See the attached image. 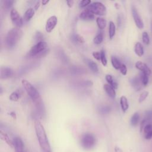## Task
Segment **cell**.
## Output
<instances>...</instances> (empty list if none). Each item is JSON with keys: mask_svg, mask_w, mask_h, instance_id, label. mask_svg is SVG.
I'll list each match as a JSON object with an SVG mask.
<instances>
[{"mask_svg": "<svg viewBox=\"0 0 152 152\" xmlns=\"http://www.w3.org/2000/svg\"><path fill=\"white\" fill-rule=\"evenodd\" d=\"M34 129L36 137L42 152H52L45 128L42 123L38 119H36L34 121Z\"/></svg>", "mask_w": 152, "mask_h": 152, "instance_id": "6da1fadb", "label": "cell"}, {"mask_svg": "<svg viewBox=\"0 0 152 152\" xmlns=\"http://www.w3.org/2000/svg\"><path fill=\"white\" fill-rule=\"evenodd\" d=\"M21 83L27 94L31 99L36 106L37 107L42 106V99L37 89L26 80H23Z\"/></svg>", "mask_w": 152, "mask_h": 152, "instance_id": "7a4b0ae2", "label": "cell"}, {"mask_svg": "<svg viewBox=\"0 0 152 152\" xmlns=\"http://www.w3.org/2000/svg\"><path fill=\"white\" fill-rule=\"evenodd\" d=\"M23 35V31L19 28H13L7 33L5 37V43L8 47H13L20 39Z\"/></svg>", "mask_w": 152, "mask_h": 152, "instance_id": "3957f363", "label": "cell"}, {"mask_svg": "<svg viewBox=\"0 0 152 152\" xmlns=\"http://www.w3.org/2000/svg\"><path fill=\"white\" fill-rule=\"evenodd\" d=\"M48 45L44 41L37 42L33 46L28 52L29 56H42L48 52L47 50Z\"/></svg>", "mask_w": 152, "mask_h": 152, "instance_id": "277c9868", "label": "cell"}, {"mask_svg": "<svg viewBox=\"0 0 152 152\" xmlns=\"http://www.w3.org/2000/svg\"><path fill=\"white\" fill-rule=\"evenodd\" d=\"M96 137L91 133H85L83 134L80 138L81 147L85 150H91L96 145Z\"/></svg>", "mask_w": 152, "mask_h": 152, "instance_id": "5b68a950", "label": "cell"}, {"mask_svg": "<svg viewBox=\"0 0 152 152\" xmlns=\"http://www.w3.org/2000/svg\"><path fill=\"white\" fill-rule=\"evenodd\" d=\"M87 10L93 14L98 15H103L106 14V8L104 5L100 2H94L90 4Z\"/></svg>", "mask_w": 152, "mask_h": 152, "instance_id": "8992f818", "label": "cell"}, {"mask_svg": "<svg viewBox=\"0 0 152 152\" xmlns=\"http://www.w3.org/2000/svg\"><path fill=\"white\" fill-rule=\"evenodd\" d=\"M10 17L14 25L17 28H20L23 26V20L17 10L13 8L10 11Z\"/></svg>", "mask_w": 152, "mask_h": 152, "instance_id": "52a82bcc", "label": "cell"}, {"mask_svg": "<svg viewBox=\"0 0 152 152\" xmlns=\"http://www.w3.org/2000/svg\"><path fill=\"white\" fill-rule=\"evenodd\" d=\"M131 13H132V15L135 24L137 26V27L140 29L143 28L144 23L140 15L137 8L134 6H132V7H131Z\"/></svg>", "mask_w": 152, "mask_h": 152, "instance_id": "ba28073f", "label": "cell"}, {"mask_svg": "<svg viewBox=\"0 0 152 152\" xmlns=\"http://www.w3.org/2000/svg\"><path fill=\"white\" fill-rule=\"evenodd\" d=\"M58 23V18L55 15H52L46 21L45 29L48 33L51 32L54 28L55 27L56 25Z\"/></svg>", "mask_w": 152, "mask_h": 152, "instance_id": "9c48e42d", "label": "cell"}, {"mask_svg": "<svg viewBox=\"0 0 152 152\" xmlns=\"http://www.w3.org/2000/svg\"><path fill=\"white\" fill-rule=\"evenodd\" d=\"M13 145H14L15 152H24V151L25 149H24V143H23L22 140L20 137H17L14 138Z\"/></svg>", "mask_w": 152, "mask_h": 152, "instance_id": "30bf717a", "label": "cell"}, {"mask_svg": "<svg viewBox=\"0 0 152 152\" xmlns=\"http://www.w3.org/2000/svg\"><path fill=\"white\" fill-rule=\"evenodd\" d=\"M14 75L13 70L9 67H1V78L7 79L11 78Z\"/></svg>", "mask_w": 152, "mask_h": 152, "instance_id": "8fae6325", "label": "cell"}, {"mask_svg": "<svg viewBox=\"0 0 152 152\" xmlns=\"http://www.w3.org/2000/svg\"><path fill=\"white\" fill-rule=\"evenodd\" d=\"M135 67L139 69L140 71H141V72H143V73H145L147 75H150L151 74V69H150V68L148 66V65L141 62V61H137L136 63H135Z\"/></svg>", "mask_w": 152, "mask_h": 152, "instance_id": "7c38bea8", "label": "cell"}, {"mask_svg": "<svg viewBox=\"0 0 152 152\" xmlns=\"http://www.w3.org/2000/svg\"><path fill=\"white\" fill-rule=\"evenodd\" d=\"M129 81H130L131 86L134 87V88L135 90L139 91L141 89V88H142L141 86H142V84L141 83L140 77H138V76L134 77L130 79Z\"/></svg>", "mask_w": 152, "mask_h": 152, "instance_id": "4fadbf2b", "label": "cell"}, {"mask_svg": "<svg viewBox=\"0 0 152 152\" xmlns=\"http://www.w3.org/2000/svg\"><path fill=\"white\" fill-rule=\"evenodd\" d=\"M80 18L83 20H93L94 18V15L86 9L81 12Z\"/></svg>", "mask_w": 152, "mask_h": 152, "instance_id": "5bb4252c", "label": "cell"}, {"mask_svg": "<svg viewBox=\"0 0 152 152\" xmlns=\"http://www.w3.org/2000/svg\"><path fill=\"white\" fill-rule=\"evenodd\" d=\"M103 89L106 91V93L108 94L109 97L112 99H114L116 97V92L115 89L111 87L109 84H105L103 85Z\"/></svg>", "mask_w": 152, "mask_h": 152, "instance_id": "9a60e30c", "label": "cell"}, {"mask_svg": "<svg viewBox=\"0 0 152 152\" xmlns=\"http://www.w3.org/2000/svg\"><path fill=\"white\" fill-rule=\"evenodd\" d=\"M134 52L138 56H142L144 55V48L140 42H136L134 46Z\"/></svg>", "mask_w": 152, "mask_h": 152, "instance_id": "2e32d148", "label": "cell"}, {"mask_svg": "<svg viewBox=\"0 0 152 152\" xmlns=\"http://www.w3.org/2000/svg\"><path fill=\"white\" fill-rule=\"evenodd\" d=\"M120 104H121L122 110L124 112H125L128 109L129 104H128L127 98L125 96H122L121 97V98H120Z\"/></svg>", "mask_w": 152, "mask_h": 152, "instance_id": "e0dca14e", "label": "cell"}, {"mask_svg": "<svg viewBox=\"0 0 152 152\" xmlns=\"http://www.w3.org/2000/svg\"><path fill=\"white\" fill-rule=\"evenodd\" d=\"M86 62L89 68L94 72L97 73L99 72V68L97 64L91 59H86Z\"/></svg>", "mask_w": 152, "mask_h": 152, "instance_id": "ac0fdd59", "label": "cell"}, {"mask_svg": "<svg viewBox=\"0 0 152 152\" xmlns=\"http://www.w3.org/2000/svg\"><path fill=\"white\" fill-rule=\"evenodd\" d=\"M105 79L107 81V82L108 83V84L112 87L114 89H116L118 88V83L113 79V77H112L111 75L110 74H107L105 76Z\"/></svg>", "mask_w": 152, "mask_h": 152, "instance_id": "d6986e66", "label": "cell"}, {"mask_svg": "<svg viewBox=\"0 0 152 152\" xmlns=\"http://www.w3.org/2000/svg\"><path fill=\"white\" fill-rule=\"evenodd\" d=\"M34 9L32 8H30L26 10L24 15V19L25 21H29L34 15Z\"/></svg>", "mask_w": 152, "mask_h": 152, "instance_id": "ffe728a7", "label": "cell"}, {"mask_svg": "<svg viewBox=\"0 0 152 152\" xmlns=\"http://www.w3.org/2000/svg\"><path fill=\"white\" fill-rule=\"evenodd\" d=\"M111 63L113 67L116 69H119L122 65L120 61L115 56H111Z\"/></svg>", "mask_w": 152, "mask_h": 152, "instance_id": "44dd1931", "label": "cell"}, {"mask_svg": "<svg viewBox=\"0 0 152 152\" xmlns=\"http://www.w3.org/2000/svg\"><path fill=\"white\" fill-rule=\"evenodd\" d=\"M115 30H116L115 25L113 21H110L109 22V36L110 39H112L115 36Z\"/></svg>", "mask_w": 152, "mask_h": 152, "instance_id": "7402d4cb", "label": "cell"}, {"mask_svg": "<svg viewBox=\"0 0 152 152\" xmlns=\"http://www.w3.org/2000/svg\"><path fill=\"white\" fill-rule=\"evenodd\" d=\"M140 121V114L138 112H135L131 116L130 123L133 126H136Z\"/></svg>", "mask_w": 152, "mask_h": 152, "instance_id": "603a6c76", "label": "cell"}, {"mask_svg": "<svg viewBox=\"0 0 152 152\" xmlns=\"http://www.w3.org/2000/svg\"><path fill=\"white\" fill-rule=\"evenodd\" d=\"M1 138L5 141L11 147H14V145H13V140H11L10 138H9V137L8 136V135L4 132H3L2 131H1Z\"/></svg>", "mask_w": 152, "mask_h": 152, "instance_id": "cb8c5ba5", "label": "cell"}, {"mask_svg": "<svg viewBox=\"0 0 152 152\" xmlns=\"http://www.w3.org/2000/svg\"><path fill=\"white\" fill-rule=\"evenodd\" d=\"M96 23L100 29H103L106 26V20L102 17H97L96 18Z\"/></svg>", "mask_w": 152, "mask_h": 152, "instance_id": "d4e9b609", "label": "cell"}, {"mask_svg": "<svg viewBox=\"0 0 152 152\" xmlns=\"http://www.w3.org/2000/svg\"><path fill=\"white\" fill-rule=\"evenodd\" d=\"M72 41L77 43V44H82L84 42V39L83 36L79 35V34H74L72 36Z\"/></svg>", "mask_w": 152, "mask_h": 152, "instance_id": "484cf974", "label": "cell"}, {"mask_svg": "<svg viewBox=\"0 0 152 152\" xmlns=\"http://www.w3.org/2000/svg\"><path fill=\"white\" fill-rule=\"evenodd\" d=\"M71 72L74 74H82L85 72V70L83 68H80L78 66H74L72 68H71Z\"/></svg>", "mask_w": 152, "mask_h": 152, "instance_id": "4316f807", "label": "cell"}, {"mask_svg": "<svg viewBox=\"0 0 152 152\" xmlns=\"http://www.w3.org/2000/svg\"><path fill=\"white\" fill-rule=\"evenodd\" d=\"M140 77L141 81V83H142V85L144 86H147L148 84V75H147L145 73L141 72Z\"/></svg>", "mask_w": 152, "mask_h": 152, "instance_id": "83f0119b", "label": "cell"}, {"mask_svg": "<svg viewBox=\"0 0 152 152\" xmlns=\"http://www.w3.org/2000/svg\"><path fill=\"white\" fill-rule=\"evenodd\" d=\"M103 34L102 33H99L98 34H97L93 39V42L96 44V45H99L100 44L102 41H103Z\"/></svg>", "mask_w": 152, "mask_h": 152, "instance_id": "f1b7e54d", "label": "cell"}, {"mask_svg": "<svg viewBox=\"0 0 152 152\" xmlns=\"http://www.w3.org/2000/svg\"><path fill=\"white\" fill-rule=\"evenodd\" d=\"M142 40L143 43L147 45L150 44V37L147 31H144L142 34Z\"/></svg>", "mask_w": 152, "mask_h": 152, "instance_id": "f546056e", "label": "cell"}, {"mask_svg": "<svg viewBox=\"0 0 152 152\" xmlns=\"http://www.w3.org/2000/svg\"><path fill=\"white\" fill-rule=\"evenodd\" d=\"M9 98H10V100H11V101L17 102V101L18 100V99L20 98V96H19V94L17 92L14 91L10 94Z\"/></svg>", "mask_w": 152, "mask_h": 152, "instance_id": "4dcf8cb0", "label": "cell"}, {"mask_svg": "<svg viewBox=\"0 0 152 152\" xmlns=\"http://www.w3.org/2000/svg\"><path fill=\"white\" fill-rule=\"evenodd\" d=\"M100 53H101V59H100V61H101V62L102 64H103V66H106L107 65V59H106V53H105V52L104 50H101L100 51Z\"/></svg>", "mask_w": 152, "mask_h": 152, "instance_id": "1f68e13d", "label": "cell"}, {"mask_svg": "<svg viewBox=\"0 0 152 152\" xmlns=\"http://www.w3.org/2000/svg\"><path fill=\"white\" fill-rule=\"evenodd\" d=\"M148 95V92L147 91H144L143 92H142L138 98V102L139 103H142L143 101H144L145 100V99L147 97Z\"/></svg>", "mask_w": 152, "mask_h": 152, "instance_id": "d6a6232c", "label": "cell"}, {"mask_svg": "<svg viewBox=\"0 0 152 152\" xmlns=\"http://www.w3.org/2000/svg\"><path fill=\"white\" fill-rule=\"evenodd\" d=\"M110 111V107L107 106H101L99 109V112L102 114H106L108 113Z\"/></svg>", "mask_w": 152, "mask_h": 152, "instance_id": "836d02e7", "label": "cell"}, {"mask_svg": "<svg viewBox=\"0 0 152 152\" xmlns=\"http://www.w3.org/2000/svg\"><path fill=\"white\" fill-rule=\"evenodd\" d=\"M144 119L148 122L152 120V111L151 110H147L145 112Z\"/></svg>", "mask_w": 152, "mask_h": 152, "instance_id": "e575fe53", "label": "cell"}, {"mask_svg": "<svg viewBox=\"0 0 152 152\" xmlns=\"http://www.w3.org/2000/svg\"><path fill=\"white\" fill-rule=\"evenodd\" d=\"M90 3H91L90 0H83V1L80 2L79 6L81 8H84V7H86L87 5H89Z\"/></svg>", "mask_w": 152, "mask_h": 152, "instance_id": "d590c367", "label": "cell"}, {"mask_svg": "<svg viewBox=\"0 0 152 152\" xmlns=\"http://www.w3.org/2000/svg\"><path fill=\"white\" fill-rule=\"evenodd\" d=\"M80 85L81 86H84V87H90V86H93V82L90 80L83 81V82L80 83Z\"/></svg>", "mask_w": 152, "mask_h": 152, "instance_id": "8d00e7d4", "label": "cell"}, {"mask_svg": "<svg viewBox=\"0 0 152 152\" xmlns=\"http://www.w3.org/2000/svg\"><path fill=\"white\" fill-rule=\"evenodd\" d=\"M119 70H120L121 73L122 75H125L127 74V68H126V66L125 64H122Z\"/></svg>", "mask_w": 152, "mask_h": 152, "instance_id": "74e56055", "label": "cell"}, {"mask_svg": "<svg viewBox=\"0 0 152 152\" xmlns=\"http://www.w3.org/2000/svg\"><path fill=\"white\" fill-rule=\"evenodd\" d=\"M14 1L11 0H7L4 1V7L6 8H10L13 4Z\"/></svg>", "mask_w": 152, "mask_h": 152, "instance_id": "f35d334b", "label": "cell"}, {"mask_svg": "<svg viewBox=\"0 0 152 152\" xmlns=\"http://www.w3.org/2000/svg\"><path fill=\"white\" fill-rule=\"evenodd\" d=\"M152 131V124H148L145 125V126L144 127V134L147 133V132H149L150 131Z\"/></svg>", "mask_w": 152, "mask_h": 152, "instance_id": "ab89813d", "label": "cell"}, {"mask_svg": "<svg viewBox=\"0 0 152 152\" xmlns=\"http://www.w3.org/2000/svg\"><path fill=\"white\" fill-rule=\"evenodd\" d=\"M93 56L97 60H100L101 59V53L100 52H98V51H96V52H93Z\"/></svg>", "mask_w": 152, "mask_h": 152, "instance_id": "60d3db41", "label": "cell"}, {"mask_svg": "<svg viewBox=\"0 0 152 152\" xmlns=\"http://www.w3.org/2000/svg\"><path fill=\"white\" fill-rule=\"evenodd\" d=\"M35 37H36V39L38 41V42H42L40 40H42V38H43V35L40 32H37L36 34Z\"/></svg>", "mask_w": 152, "mask_h": 152, "instance_id": "b9f144b4", "label": "cell"}, {"mask_svg": "<svg viewBox=\"0 0 152 152\" xmlns=\"http://www.w3.org/2000/svg\"><path fill=\"white\" fill-rule=\"evenodd\" d=\"M144 137L146 140H150L152 138V131L144 134Z\"/></svg>", "mask_w": 152, "mask_h": 152, "instance_id": "7bdbcfd3", "label": "cell"}, {"mask_svg": "<svg viewBox=\"0 0 152 152\" xmlns=\"http://www.w3.org/2000/svg\"><path fill=\"white\" fill-rule=\"evenodd\" d=\"M66 4H67L68 7L71 8L74 4V1H67Z\"/></svg>", "mask_w": 152, "mask_h": 152, "instance_id": "ee69618b", "label": "cell"}, {"mask_svg": "<svg viewBox=\"0 0 152 152\" xmlns=\"http://www.w3.org/2000/svg\"><path fill=\"white\" fill-rule=\"evenodd\" d=\"M10 115L11 116H12L14 119H15V118H16V115H15V112H10Z\"/></svg>", "mask_w": 152, "mask_h": 152, "instance_id": "f6af8a7d", "label": "cell"}, {"mask_svg": "<svg viewBox=\"0 0 152 152\" xmlns=\"http://www.w3.org/2000/svg\"><path fill=\"white\" fill-rule=\"evenodd\" d=\"M39 5H40V2L38 1V2H37L35 6H34V9H35L36 10H37L38 9V8L39 7Z\"/></svg>", "mask_w": 152, "mask_h": 152, "instance_id": "bcb514c9", "label": "cell"}, {"mask_svg": "<svg viewBox=\"0 0 152 152\" xmlns=\"http://www.w3.org/2000/svg\"><path fill=\"white\" fill-rule=\"evenodd\" d=\"M49 2V1H48V0H46V1H42V5H46Z\"/></svg>", "mask_w": 152, "mask_h": 152, "instance_id": "7dc6e473", "label": "cell"}, {"mask_svg": "<svg viewBox=\"0 0 152 152\" xmlns=\"http://www.w3.org/2000/svg\"><path fill=\"white\" fill-rule=\"evenodd\" d=\"M118 26H120L121 24V17L119 16H118Z\"/></svg>", "mask_w": 152, "mask_h": 152, "instance_id": "c3c4849f", "label": "cell"}, {"mask_svg": "<svg viewBox=\"0 0 152 152\" xmlns=\"http://www.w3.org/2000/svg\"><path fill=\"white\" fill-rule=\"evenodd\" d=\"M151 31H152V20L151 21Z\"/></svg>", "mask_w": 152, "mask_h": 152, "instance_id": "681fc988", "label": "cell"}, {"mask_svg": "<svg viewBox=\"0 0 152 152\" xmlns=\"http://www.w3.org/2000/svg\"><path fill=\"white\" fill-rule=\"evenodd\" d=\"M24 152H27V150H24Z\"/></svg>", "mask_w": 152, "mask_h": 152, "instance_id": "f907efd6", "label": "cell"}]
</instances>
